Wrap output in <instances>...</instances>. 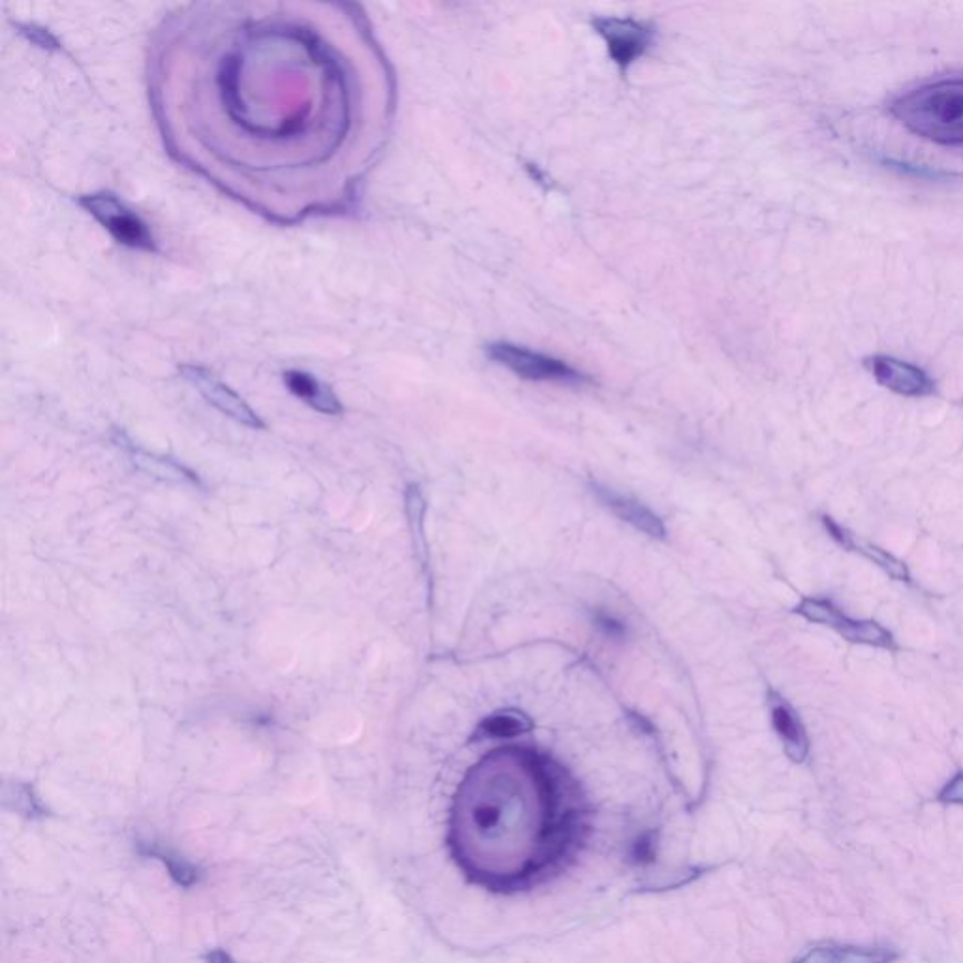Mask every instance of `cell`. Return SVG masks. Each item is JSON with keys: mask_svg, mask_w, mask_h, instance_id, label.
I'll list each match as a JSON object with an SVG mask.
<instances>
[{"mask_svg": "<svg viewBox=\"0 0 963 963\" xmlns=\"http://www.w3.org/2000/svg\"><path fill=\"white\" fill-rule=\"evenodd\" d=\"M768 702H770L773 729L778 732V736L785 748L786 756L796 764L807 761L810 736H807V731H805L804 723H802L796 710L775 691H770Z\"/></svg>", "mask_w": 963, "mask_h": 963, "instance_id": "9c48e42d", "label": "cell"}, {"mask_svg": "<svg viewBox=\"0 0 963 963\" xmlns=\"http://www.w3.org/2000/svg\"><path fill=\"white\" fill-rule=\"evenodd\" d=\"M121 439L119 441L124 442V447L129 450L130 455H132V461H134L136 465L143 469L146 473L154 474V477H160V479L164 480H175V482H191V484H198V479L191 471H187L183 467L178 465V463H173L172 460H164V458H157V455L148 454V452H142V450L136 449L132 447V442L124 441L123 435H119Z\"/></svg>", "mask_w": 963, "mask_h": 963, "instance_id": "5bb4252c", "label": "cell"}, {"mask_svg": "<svg viewBox=\"0 0 963 963\" xmlns=\"http://www.w3.org/2000/svg\"><path fill=\"white\" fill-rule=\"evenodd\" d=\"M533 729V721L523 712L518 710H504V712H495L479 724L477 729V738L484 740H504V738H515L520 734Z\"/></svg>", "mask_w": 963, "mask_h": 963, "instance_id": "4fadbf2b", "label": "cell"}, {"mask_svg": "<svg viewBox=\"0 0 963 963\" xmlns=\"http://www.w3.org/2000/svg\"><path fill=\"white\" fill-rule=\"evenodd\" d=\"M822 525L826 529L830 539L834 540L837 546L847 550V552L860 553L862 558L872 561L873 565L881 566L892 580L896 582L911 583V572L907 565L894 558L892 553L886 552L883 548L875 546L867 540H862L856 534L851 533L847 528H843L841 523L835 522L830 515H821Z\"/></svg>", "mask_w": 963, "mask_h": 963, "instance_id": "ba28073f", "label": "cell"}, {"mask_svg": "<svg viewBox=\"0 0 963 963\" xmlns=\"http://www.w3.org/2000/svg\"><path fill=\"white\" fill-rule=\"evenodd\" d=\"M18 32L21 37L26 38L27 42H31L32 46H37V48L48 51V53L62 51L61 42L57 40L56 34L48 31V29H43L42 26H37V23H18Z\"/></svg>", "mask_w": 963, "mask_h": 963, "instance_id": "9a60e30c", "label": "cell"}, {"mask_svg": "<svg viewBox=\"0 0 963 963\" xmlns=\"http://www.w3.org/2000/svg\"><path fill=\"white\" fill-rule=\"evenodd\" d=\"M596 498L601 499L602 504L608 510H612L620 520L629 523L634 529H639L642 533L648 534L651 539H664V525L659 515L653 514L648 506L634 501V499L615 493L614 490L595 485Z\"/></svg>", "mask_w": 963, "mask_h": 963, "instance_id": "30bf717a", "label": "cell"}, {"mask_svg": "<svg viewBox=\"0 0 963 963\" xmlns=\"http://www.w3.org/2000/svg\"><path fill=\"white\" fill-rule=\"evenodd\" d=\"M631 856L636 864H651L655 860V835H640L639 840L632 843Z\"/></svg>", "mask_w": 963, "mask_h": 963, "instance_id": "2e32d148", "label": "cell"}, {"mask_svg": "<svg viewBox=\"0 0 963 963\" xmlns=\"http://www.w3.org/2000/svg\"><path fill=\"white\" fill-rule=\"evenodd\" d=\"M593 27L604 38L610 57L621 70H626L644 56L655 38L653 27L634 19L599 18L593 21Z\"/></svg>", "mask_w": 963, "mask_h": 963, "instance_id": "8992f818", "label": "cell"}, {"mask_svg": "<svg viewBox=\"0 0 963 963\" xmlns=\"http://www.w3.org/2000/svg\"><path fill=\"white\" fill-rule=\"evenodd\" d=\"M937 800L941 804L963 805V772H957L941 791Z\"/></svg>", "mask_w": 963, "mask_h": 963, "instance_id": "e0dca14e", "label": "cell"}, {"mask_svg": "<svg viewBox=\"0 0 963 963\" xmlns=\"http://www.w3.org/2000/svg\"><path fill=\"white\" fill-rule=\"evenodd\" d=\"M794 614L819 625L829 626L837 632L841 639L851 644L870 645L881 650L896 651L897 644L892 632L873 620H853L841 608L835 606L830 599L821 596H804L794 608Z\"/></svg>", "mask_w": 963, "mask_h": 963, "instance_id": "3957f363", "label": "cell"}, {"mask_svg": "<svg viewBox=\"0 0 963 963\" xmlns=\"http://www.w3.org/2000/svg\"><path fill=\"white\" fill-rule=\"evenodd\" d=\"M485 352L490 360L528 381L561 382V384H582L588 381L585 374L571 368L563 360L540 354L518 344L491 343L488 344Z\"/></svg>", "mask_w": 963, "mask_h": 963, "instance_id": "277c9868", "label": "cell"}, {"mask_svg": "<svg viewBox=\"0 0 963 963\" xmlns=\"http://www.w3.org/2000/svg\"><path fill=\"white\" fill-rule=\"evenodd\" d=\"M894 954L889 951H872L860 946L822 943L811 946L798 957L796 963H892Z\"/></svg>", "mask_w": 963, "mask_h": 963, "instance_id": "7c38bea8", "label": "cell"}, {"mask_svg": "<svg viewBox=\"0 0 963 963\" xmlns=\"http://www.w3.org/2000/svg\"><path fill=\"white\" fill-rule=\"evenodd\" d=\"M283 381L292 395L308 403L314 411L328 417H338L343 412V405L332 388L317 379L314 374L305 373L300 369H290L283 374Z\"/></svg>", "mask_w": 963, "mask_h": 963, "instance_id": "8fae6325", "label": "cell"}, {"mask_svg": "<svg viewBox=\"0 0 963 963\" xmlns=\"http://www.w3.org/2000/svg\"><path fill=\"white\" fill-rule=\"evenodd\" d=\"M78 203L100 227L108 230L119 245L134 251L157 252V241L148 222L113 192L83 194L78 198Z\"/></svg>", "mask_w": 963, "mask_h": 963, "instance_id": "7a4b0ae2", "label": "cell"}, {"mask_svg": "<svg viewBox=\"0 0 963 963\" xmlns=\"http://www.w3.org/2000/svg\"><path fill=\"white\" fill-rule=\"evenodd\" d=\"M865 368L881 387L903 398H927L935 393L932 377L913 363L877 354L865 360Z\"/></svg>", "mask_w": 963, "mask_h": 963, "instance_id": "52a82bcc", "label": "cell"}, {"mask_svg": "<svg viewBox=\"0 0 963 963\" xmlns=\"http://www.w3.org/2000/svg\"><path fill=\"white\" fill-rule=\"evenodd\" d=\"M596 626L610 639H621L625 634V626L621 625L620 621L614 620L612 615H596Z\"/></svg>", "mask_w": 963, "mask_h": 963, "instance_id": "ac0fdd59", "label": "cell"}, {"mask_svg": "<svg viewBox=\"0 0 963 963\" xmlns=\"http://www.w3.org/2000/svg\"><path fill=\"white\" fill-rule=\"evenodd\" d=\"M209 963H235L232 957L228 956L227 952L213 951L209 954Z\"/></svg>", "mask_w": 963, "mask_h": 963, "instance_id": "d6986e66", "label": "cell"}, {"mask_svg": "<svg viewBox=\"0 0 963 963\" xmlns=\"http://www.w3.org/2000/svg\"><path fill=\"white\" fill-rule=\"evenodd\" d=\"M179 373L184 381L191 382L209 405L215 407L217 411L235 420L238 424L247 425L251 430H264L265 424L252 407L241 398L240 393L233 392L232 388L219 381L215 374L202 365H181Z\"/></svg>", "mask_w": 963, "mask_h": 963, "instance_id": "5b68a950", "label": "cell"}, {"mask_svg": "<svg viewBox=\"0 0 963 963\" xmlns=\"http://www.w3.org/2000/svg\"><path fill=\"white\" fill-rule=\"evenodd\" d=\"M890 113L911 134L939 146H963V76L930 81L900 94Z\"/></svg>", "mask_w": 963, "mask_h": 963, "instance_id": "6da1fadb", "label": "cell"}]
</instances>
